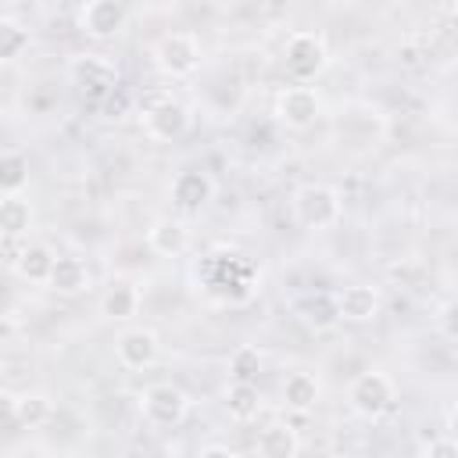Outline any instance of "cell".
<instances>
[{
	"label": "cell",
	"instance_id": "6da1fadb",
	"mask_svg": "<svg viewBox=\"0 0 458 458\" xmlns=\"http://www.w3.org/2000/svg\"><path fill=\"white\" fill-rule=\"evenodd\" d=\"M290 211L304 229H333L344 218V197L329 182H304L290 197Z\"/></svg>",
	"mask_w": 458,
	"mask_h": 458
},
{
	"label": "cell",
	"instance_id": "7a4b0ae2",
	"mask_svg": "<svg viewBox=\"0 0 458 458\" xmlns=\"http://www.w3.org/2000/svg\"><path fill=\"white\" fill-rule=\"evenodd\" d=\"M150 61H154V68H157L165 79H186V75H193V72L200 68V61H204L200 36H197V32H186V29L165 32V36L154 39Z\"/></svg>",
	"mask_w": 458,
	"mask_h": 458
},
{
	"label": "cell",
	"instance_id": "3957f363",
	"mask_svg": "<svg viewBox=\"0 0 458 458\" xmlns=\"http://www.w3.org/2000/svg\"><path fill=\"white\" fill-rule=\"evenodd\" d=\"M283 64H286V75L297 82V86H308L315 82L326 64H329V47H326V36L315 32V29H297L286 36V47H283Z\"/></svg>",
	"mask_w": 458,
	"mask_h": 458
},
{
	"label": "cell",
	"instance_id": "277c9868",
	"mask_svg": "<svg viewBox=\"0 0 458 458\" xmlns=\"http://www.w3.org/2000/svg\"><path fill=\"white\" fill-rule=\"evenodd\" d=\"M347 404H351V411H354L358 419L376 422V419H383V415L397 404V386H394V379H390L383 369H365V372H358V376L351 379V386H347Z\"/></svg>",
	"mask_w": 458,
	"mask_h": 458
},
{
	"label": "cell",
	"instance_id": "5b68a950",
	"mask_svg": "<svg viewBox=\"0 0 458 458\" xmlns=\"http://www.w3.org/2000/svg\"><path fill=\"white\" fill-rule=\"evenodd\" d=\"M140 411L150 426L157 429H172L190 415V394L175 383H150L140 394Z\"/></svg>",
	"mask_w": 458,
	"mask_h": 458
},
{
	"label": "cell",
	"instance_id": "8992f818",
	"mask_svg": "<svg viewBox=\"0 0 458 458\" xmlns=\"http://www.w3.org/2000/svg\"><path fill=\"white\" fill-rule=\"evenodd\" d=\"M272 114H276L279 125H286L293 132L311 129L318 122V114H322V97H318L315 86H297V82L283 86L276 93V100H272Z\"/></svg>",
	"mask_w": 458,
	"mask_h": 458
},
{
	"label": "cell",
	"instance_id": "52a82bcc",
	"mask_svg": "<svg viewBox=\"0 0 458 458\" xmlns=\"http://www.w3.org/2000/svg\"><path fill=\"white\" fill-rule=\"evenodd\" d=\"M68 79L89 97V100H107L118 89V68L104 54H75L68 61Z\"/></svg>",
	"mask_w": 458,
	"mask_h": 458
},
{
	"label": "cell",
	"instance_id": "ba28073f",
	"mask_svg": "<svg viewBox=\"0 0 458 458\" xmlns=\"http://www.w3.org/2000/svg\"><path fill=\"white\" fill-rule=\"evenodd\" d=\"M140 125L154 143H172L190 129V107L182 100H175V97H154L143 107Z\"/></svg>",
	"mask_w": 458,
	"mask_h": 458
},
{
	"label": "cell",
	"instance_id": "9c48e42d",
	"mask_svg": "<svg viewBox=\"0 0 458 458\" xmlns=\"http://www.w3.org/2000/svg\"><path fill=\"white\" fill-rule=\"evenodd\" d=\"M125 18L129 11L114 0H86L79 11H75V29L97 43L104 39H114L122 29H125Z\"/></svg>",
	"mask_w": 458,
	"mask_h": 458
},
{
	"label": "cell",
	"instance_id": "30bf717a",
	"mask_svg": "<svg viewBox=\"0 0 458 458\" xmlns=\"http://www.w3.org/2000/svg\"><path fill=\"white\" fill-rule=\"evenodd\" d=\"M157 354H161V340L147 326H129L114 336V358L122 369H132V372L150 369L157 361Z\"/></svg>",
	"mask_w": 458,
	"mask_h": 458
},
{
	"label": "cell",
	"instance_id": "8fae6325",
	"mask_svg": "<svg viewBox=\"0 0 458 458\" xmlns=\"http://www.w3.org/2000/svg\"><path fill=\"white\" fill-rule=\"evenodd\" d=\"M336 311H340V322H354V326L372 322L383 311V293L372 283H351L336 293Z\"/></svg>",
	"mask_w": 458,
	"mask_h": 458
},
{
	"label": "cell",
	"instance_id": "7c38bea8",
	"mask_svg": "<svg viewBox=\"0 0 458 458\" xmlns=\"http://www.w3.org/2000/svg\"><path fill=\"white\" fill-rule=\"evenodd\" d=\"M211 193H215V182H211V175L200 172V168H182V172L172 179V186H168L172 204H175L179 211H186V215L208 208Z\"/></svg>",
	"mask_w": 458,
	"mask_h": 458
},
{
	"label": "cell",
	"instance_id": "4fadbf2b",
	"mask_svg": "<svg viewBox=\"0 0 458 458\" xmlns=\"http://www.w3.org/2000/svg\"><path fill=\"white\" fill-rule=\"evenodd\" d=\"M147 247L157 254V258H179L186 247H190V229L182 218H172V215H157L150 225H147Z\"/></svg>",
	"mask_w": 458,
	"mask_h": 458
},
{
	"label": "cell",
	"instance_id": "5bb4252c",
	"mask_svg": "<svg viewBox=\"0 0 458 458\" xmlns=\"http://www.w3.org/2000/svg\"><path fill=\"white\" fill-rule=\"evenodd\" d=\"M54 265H57V254H54V247L50 243H39V240H25V247H21V258H18V265L11 268L21 283H32V286H47L50 283V272H54Z\"/></svg>",
	"mask_w": 458,
	"mask_h": 458
},
{
	"label": "cell",
	"instance_id": "9a60e30c",
	"mask_svg": "<svg viewBox=\"0 0 458 458\" xmlns=\"http://www.w3.org/2000/svg\"><path fill=\"white\" fill-rule=\"evenodd\" d=\"M47 286H50L54 293H61V297H79V293H86V290L93 286V272H89V265H86L82 258H75V254H57V265H54Z\"/></svg>",
	"mask_w": 458,
	"mask_h": 458
},
{
	"label": "cell",
	"instance_id": "2e32d148",
	"mask_svg": "<svg viewBox=\"0 0 458 458\" xmlns=\"http://www.w3.org/2000/svg\"><path fill=\"white\" fill-rule=\"evenodd\" d=\"M279 394H283V404H286L290 411L308 415V411H315L318 401H322V383H318V376L297 369V372H290V376L283 379V390H279Z\"/></svg>",
	"mask_w": 458,
	"mask_h": 458
},
{
	"label": "cell",
	"instance_id": "e0dca14e",
	"mask_svg": "<svg viewBox=\"0 0 458 458\" xmlns=\"http://www.w3.org/2000/svg\"><path fill=\"white\" fill-rule=\"evenodd\" d=\"M7 408L11 419L25 429H39L50 415H54V401L43 390H21V394H7Z\"/></svg>",
	"mask_w": 458,
	"mask_h": 458
},
{
	"label": "cell",
	"instance_id": "ac0fdd59",
	"mask_svg": "<svg viewBox=\"0 0 458 458\" xmlns=\"http://www.w3.org/2000/svg\"><path fill=\"white\" fill-rule=\"evenodd\" d=\"M140 301H143V293H140L136 283L114 279V283L104 290V297H100V315H104L107 322H129V318L140 311Z\"/></svg>",
	"mask_w": 458,
	"mask_h": 458
},
{
	"label": "cell",
	"instance_id": "d6986e66",
	"mask_svg": "<svg viewBox=\"0 0 458 458\" xmlns=\"http://www.w3.org/2000/svg\"><path fill=\"white\" fill-rule=\"evenodd\" d=\"M297 454H301V437L283 422H268L254 440V458H297Z\"/></svg>",
	"mask_w": 458,
	"mask_h": 458
},
{
	"label": "cell",
	"instance_id": "ffe728a7",
	"mask_svg": "<svg viewBox=\"0 0 458 458\" xmlns=\"http://www.w3.org/2000/svg\"><path fill=\"white\" fill-rule=\"evenodd\" d=\"M293 308H297L301 322L311 326L315 333L333 329V326L340 322V311H336V297H333V293H308V297H301Z\"/></svg>",
	"mask_w": 458,
	"mask_h": 458
},
{
	"label": "cell",
	"instance_id": "44dd1931",
	"mask_svg": "<svg viewBox=\"0 0 458 458\" xmlns=\"http://www.w3.org/2000/svg\"><path fill=\"white\" fill-rule=\"evenodd\" d=\"M222 397H225V411H229L233 422H250L261 411V390H258V383H229Z\"/></svg>",
	"mask_w": 458,
	"mask_h": 458
},
{
	"label": "cell",
	"instance_id": "7402d4cb",
	"mask_svg": "<svg viewBox=\"0 0 458 458\" xmlns=\"http://www.w3.org/2000/svg\"><path fill=\"white\" fill-rule=\"evenodd\" d=\"M29 39H32L29 25H21V21L11 18V14L0 18V61H4V64L18 61V57L29 50Z\"/></svg>",
	"mask_w": 458,
	"mask_h": 458
},
{
	"label": "cell",
	"instance_id": "603a6c76",
	"mask_svg": "<svg viewBox=\"0 0 458 458\" xmlns=\"http://www.w3.org/2000/svg\"><path fill=\"white\" fill-rule=\"evenodd\" d=\"M29 186V157L21 150H7L0 161V193L4 197H21Z\"/></svg>",
	"mask_w": 458,
	"mask_h": 458
},
{
	"label": "cell",
	"instance_id": "cb8c5ba5",
	"mask_svg": "<svg viewBox=\"0 0 458 458\" xmlns=\"http://www.w3.org/2000/svg\"><path fill=\"white\" fill-rule=\"evenodd\" d=\"M261 365H265L261 347H254V344H240V347L229 354V383H258Z\"/></svg>",
	"mask_w": 458,
	"mask_h": 458
},
{
	"label": "cell",
	"instance_id": "d4e9b609",
	"mask_svg": "<svg viewBox=\"0 0 458 458\" xmlns=\"http://www.w3.org/2000/svg\"><path fill=\"white\" fill-rule=\"evenodd\" d=\"M32 225V204L25 197H4L0 200V229L4 236H25Z\"/></svg>",
	"mask_w": 458,
	"mask_h": 458
},
{
	"label": "cell",
	"instance_id": "484cf974",
	"mask_svg": "<svg viewBox=\"0 0 458 458\" xmlns=\"http://www.w3.org/2000/svg\"><path fill=\"white\" fill-rule=\"evenodd\" d=\"M433 322H437V333H440L444 340H454V344H458V293L447 297V301L437 308Z\"/></svg>",
	"mask_w": 458,
	"mask_h": 458
},
{
	"label": "cell",
	"instance_id": "4316f807",
	"mask_svg": "<svg viewBox=\"0 0 458 458\" xmlns=\"http://www.w3.org/2000/svg\"><path fill=\"white\" fill-rule=\"evenodd\" d=\"M422 458H458V440L440 437V440H433V444L426 447V454H422Z\"/></svg>",
	"mask_w": 458,
	"mask_h": 458
},
{
	"label": "cell",
	"instance_id": "83f0119b",
	"mask_svg": "<svg viewBox=\"0 0 458 458\" xmlns=\"http://www.w3.org/2000/svg\"><path fill=\"white\" fill-rule=\"evenodd\" d=\"M197 458H240V451H233V447H225V444H204V447L197 451Z\"/></svg>",
	"mask_w": 458,
	"mask_h": 458
},
{
	"label": "cell",
	"instance_id": "f1b7e54d",
	"mask_svg": "<svg viewBox=\"0 0 458 458\" xmlns=\"http://www.w3.org/2000/svg\"><path fill=\"white\" fill-rule=\"evenodd\" d=\"M447 437H451V440H458V404L447 411Z\"/></svg>",
	"mask_w": 458,
	"mask_h": 458
}]
</instances>
